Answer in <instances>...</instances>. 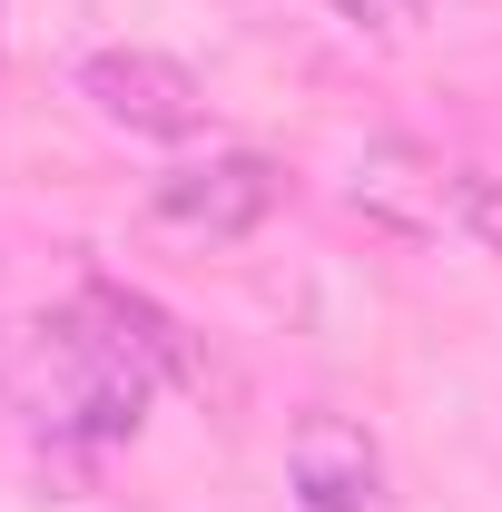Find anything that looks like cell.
Returning a JSON list of instances; mask_svg holds the SVG:
<instances>
[{
    "instance_id": "1",
    "label": "cell",
    "mask_w": 502,
    "mask_h": 512,
    "mask_svg": "<svg viewBox=\"0 0 502 512\" xmlns=\"http://www.w3.org/2000/svg\"><path fill=\"white\" fill-rule=\"evenodd\" d=\"M158 384H197V345L178 335V316L109 276H89L60 316H20L0 335V414H20L40 444H128Z\"/></svg>"
},
{
    "instance_id": "2",
    "label": "cell",
    "mask_w": 502,
    "mask_h": 512,
    "mask_svg": "<svg viewBox=\"0 0 502 512\" xmlns=\"http://www.w3.org/2000/svg\"><path fill=\"white\" fill-rule=\"evenodd\" d=\"M276 197H286V168L256 158V148H227V158L168 168V178L148 188V217H158L168 237H197V247H237V237H256V227L276 217Z\"/></svg>"
},
{
    "instance_id": "3",
    "label": "cell",
    "mask_w": 502,
    "mask_h": 512,
    "mask_svg": "<svg viewBox=\"0 0 502 512\" xmlns=\"http://www.w3.org/2000/svg\"><path fill=\"white\" fill-rule=\"evenodd\" d=\"M79 99L128 138H158V148H188L207 128V79L168 50H89L79 60Z\"/></svg>"
},
{
    "instance_id": "4",
    "label": "cell",
    "mask_w": 502,
    "mask_h": 512,
    "mask_svg": "<svg viewBox=\"0 0 502 512\" xmlns=\"http://www.w3.org/2000/svg\"><path fill=\"white\" fill-rule=\"evenodd\" d=\"M286 493H296V512H394L384 444L355 414H296V434H286Z\"/></svg>"
},
{
    "instance_id": "5",
    "label": "cell",
    "mask_w": 502,
    "mask_h": 512,
    "mask_svg": "<svg viewBox=\"0 0 502 512\" xmlns=\"http://www.w3.org/2000/svg\"><path fill=\"white\" fill-rule=\"evenodd\" d=\"M355 217H375L394 237H434L443 217H453V168L424 158L414 138H365V158H355Z\"/></svg>"
},
{
    "instance_id": "6",
    "label": "cell",
    "mask_w": 502,
    "mask_h": 512,
    "mask_svg": "<svg viewBox=\"0 0 502 512\" xmlns=\"http://www.w3.org/2000/svg\"><path fill=\"white\" fill-rule=\"evenodd\" d=\"M453 227L483 237V247L502 256V148H483V158L453 168Z\"/></svg>"
},
{
    "instance_id": "7",
    "label": "cell",
    "mask_w": 502,
    "mask_h": 512,
    "mask_svg": "<svg viewBox=\"0 0 502 512\" xmlns=\"http://www.w3.org/2000/svg\"><path fill=\"white\" fill-rule=\"evenodd\" d=\"M424 10H434V0H335V20H345V30H365V40H414V30H424Z\"/></svg>"
},
{
    "instance_id": "8",
    "label": "cell",
    "mask_w": 502,
    "mask_h": 512,
    "mask_svg": "<svg viewBox=\"0 0 502 512\" xmlns=\"http://www.w3.org/2000/svg\"><path fill=\"white\" fill-rule=\"evenodd\" d=\"M0 20H10V0H0Z\"/></svg>"
}]
</instances>
